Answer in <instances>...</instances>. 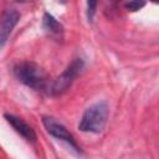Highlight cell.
<instances>
[{"label":"cell","mask_w":159,"mask_h":159,"mask_svg":"<svg viewBox=\"0 0 159 159\" xmlns=\"http://www.w3.org/2000/svg\"><path fill=\"white\" fill-rule=\"evenodd\" d=\"M109 116V107L106 101H99L89 106L81 118L78 124V129L82 132H91V133H101L108 120Z\"/></svg>","instance_id":"obj_1"},{"label":"cell","mask_w":159,"mask_h":159,"mask_svg":"<svg viewBox=\"0 0 159 159\" xmlns=\"http://www.w3.org/2000/svg\"><path fill=\"white\" fill-rule=\"evenodd\" d=\"M14 75L24 84L36 89L43 91L48 88V78L46 72L35 62L24 61L14 67Z\"/></svg>","instance_id":"obj_2"},{"label":"cell","mask_w":159,"mask_h":159,"mask_svg":"<svg viewBox=\"0 0 159 159\" xmlns=\"http://www.w3.org/2000/svg\"><path fill=\"white\" fill-rule=\"evenodd\" d=\"M82 68H83V60L82 58L73 60L71 65H68V67L52 82V84L50 86V92L52 94H61L65 91H67V88L72 84L73 80L77 77V75Z\"/></svg>","instance_id":"obj_3"},{"label":"cell","mask_w":159,"mask_h":159,"mask_svg":"<svg viewBox=\"0 0 159 159\" xmlns=\"http://www.w3.org/2000/svg\"><path fill=\"white\" fill-rule=\"evenodd\" d=\"M42 123L46 128V130L55 138L57 139H61V140H65L66 143L70 144V147H72L76 152L81 153V149L78 148L76 140L73 139L72 134L66 129V127L61 123H58L55 118H51V117H43L42 118Z\"/></svg>","instance_id":"obj_4"},{"label":"cell","mask_w":159,"mask_h":159,"mask_svg":"<svg viewBox=\"0 0 159 159\" xmlns=\"http://www.w3.org/2000/svg\"><path fill=\"white\" fill-rule=\"evenodd\" d=\"M20 20V14L15 9H6L0 15V47L9 40L10 34Z\"/></svg>","instance_id":"obj_5"},{"label":"cell","mask_w":159,"mask_h":159,"mask_svg":"<svg viewBox=\"0 0 159 159\" xmlns=\"http://www.w3.org/2000/svg\"><path fill=\"white\" fill-rule=\"evenodd\" d=\"M4 117H5V119L12 125V128H14L19 134H21L25 139L31 140V142H35V140H36V134H35L34 129H32L27 123H25L21 118L15 117V116H12V114H5Z\"/></svg>","instance_id":"obj_6"},{"label":"cell","mask_w":159,"mask_h":159,"mask_svg":"<svg viewBox=\"0 0 159 159\" xmlns=\"http://www.w3.org/2000/svg\"><path fill=\"white\" fill-rule=\"evenodd\" d=\"M42 26L46 31H48L50 34L52 35H60L63 32V26L56 20L55 16H52L51 14L48 12H45L43 14V17H42Z\"/></svg>","instance_id":"obj_7"},{"label":"cell","mask_w":159,"mask_h":159,"mask_svg":"<svg viewBox=\"0 0 159 159\" xmlns=\"http://www.w3.org/2000/svg\"><path fill=\"white\" fill-rule=\"evenodd\" d=\"M144 5H145V2H144V1H128V2H125V4H124L125 9L130 10V11H137V10L142 9Z\"/></svg>","instance_id":"obj_8"},{"label":"cell","mask_w":159,"mask_h":159,"mask_svg":"<svg viewBox=\"0 0 159 159\" xmlns=\"http://www.w3.org/2000/svg\"><path fill=\"white\" fill-rule=\"evenodd\" d=\"M96 6H97V2L96 1H88L87 2V17H88V21L89 22H92V20H93Z\"/></svg>","instance_id":"obj_9"}]
</instances>
